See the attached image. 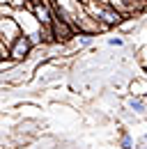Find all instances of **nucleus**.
<instances>
[{"mask_svg":"<svg viewBox=\"0 0 147 149\" xmlns=\"http://www.w3.org/2000/svg\"><path fill=\"white\" fill-rule=\"evenodd\" d=\"M85 9H88L99 23H104L106 30H110V28H120V23L127 19V16H124L122 12H117L113 5L101 2V0H88V2H85Z\"/></svg>","mask_w":147,"mask_h":149,"instance_id":"nucleus-1","label":"nucleus"},{"mask_svg":"<svg viewBox=\"0 0 147 149\" xmlns=\"http://www.w3.org/2000/svg\"><path fill=\"white\" fill-rule=\"evenodd\" d=\"M9 51H12V60L21 64V62H28V60H30L32 51H35V44L30 41L28 35H21V37L9 46Z\"/></svg>","mask_w":147,"mask_h":149,"instance_id":"nucleus-2","label":"nucleus"},{"mask_svg":"<svg viewBox=\"0 0 147 149\" xmlns=\"http://www.w3.org/2000/svg\"><path fill=\"white\" fill-rule=\"evenodd\" d=\"M21 35H23V30H21V25H18V21L14 16L12 19H0V41L2 44L12 46Z\"/></svg>","mask_w":147,"mask_h":149,"instance_id":"nucleus-3","label":"nucleus"},{"mask_svg":"<svg viewBox=\"0 0 147 149\" xmlns=\"http://www.w3.org/2000/svg\"><path fill=\"white\" fill-rule=\"evenodd\" d=\"M78 32H90V35H99V32H106V25L99 23V21L92 16L90 12L85 9L80 16H78Z\"/></svg>","mask_w":147,"mask_h":149,"instance_id":"nucleus-4","label":"nucleus"},{"mask_svg":"<svg viewBox=\"0 0 147 149\" xmlns=\"http://www.w3.org/2000/svg\"><path fill=\"white\" fill-rule=\"evenodd\" d=\"M94 37L97 35H90V32H76V37L71 39V44L76 48H90L94 44Z\"/></svg>","mask_w":147,"mask_h":149,"instance_id":"nucleus-5","label":"nucleus"},{"mask_svg":"<svg viewBox=\"0 0 147 149\" xmlns=\"http://www.w3.org/2000/svg\"><path fill=\"white\" fill-rule=\"evenodd\" d=\"M129 110H133L136 115H145V112H147L145 96H136V94H131V99H129Z\"/></svg>","mask_w":147,"mask_h":149,"instance_id":"nucleus-6","label":"nucleus"},{"mask_svg":"<svg viewBox=\"0 0 147 149\" xmlns=\"http://www.w3.org/2000/svg\"><path fill=\"white\" fill-rule=\"evenodd\" d=\"M129 90H131V94H136V96H145V94H147V80L136 78V80L129 85Z\"/></svg>","mask_w":147,"mask_h":149,"instance_id":"nucleus-7","label":"nucleus"},{"mask_svg":"<svg viewBox=\"0 0 147 149\" xmlns=\"http://www.w3.org/2000/svg\"><path fill=\"white\" fill-rule=\"evenodd\" d=\"M136 25H138L136 16H127V19L120 23V30H122V32H129V30H136Z\"/></svg>","mask_w":147,"mask_h":149,"instance_id":"nucleus-8","label":"nucleus"},{"mask_svg":"<svg viewBox=\"0 0 147 149\" xmlns=\"http://www.w3.org/2000/svg\"><path fill=\"white\" fill-rule=\"evenodd\" d=\"M120 147L122 149H133V138H131L129 133H122V135H120Z\"/></svg>","mask_w":147,"mask_h":149,"instance_id":"nucleus-9","label":"nucleus"},{"mask_svg":"<svg viewBox=\"0 0 147 149\" xmlns=\"http://www.w3.org/2000/svg\"><path fill=\"white\" fill-rule=\"evenodd\" d=\"M16 64H18V62H14L12 57H9V60H0V71H2V74H7V71H12Z\"/></svg>","mask_w":147,"mask_h":149,"instance_id":"nucleus-10","label":"nucleus"},{"mask_svg":"<svg viewBox=\"0 0 147 149\" xmlns=\"http://www.w3.org/2000/svg\"><path fill=\"white\" fill-rule=\"evenodd\" d=\"M106 41H108V46H115V48L124 46V37H115V35H113V37H108Z\"/></svg>","mask_w":147,"mask_h":149,"instance_id":"nucleus-11","label":"nucleus"},{"mask_svg":"<svg viewBox=\"0 0 147 149\" xmlns=\"http://www.w3.org/2000/svg\"><path fill=\"white\" fill-rule=\"evenodd\" d=\"M80 2H83V5H85V2H88V0H80Z\"/></svg>","mask_w":147,"mask_h":149,"instance_id":"nucleus-12","label":"nucleus"},{"mask_svg":"<svg viewBox=\"0 0 147 149\" xmlns=\"http://www.w3.org/2000/svg\"><path fill=\"white\" fill-rule=\"evenodd\" d=\"M140 2H147V0H140Z\"/></svg>","mask_w":147,"mask_h":149,"instance_id":"nucleus-13","label":"nucleus"}]
</instances>
